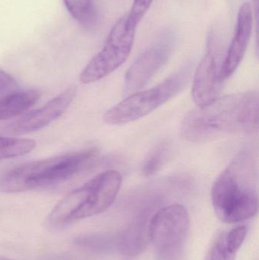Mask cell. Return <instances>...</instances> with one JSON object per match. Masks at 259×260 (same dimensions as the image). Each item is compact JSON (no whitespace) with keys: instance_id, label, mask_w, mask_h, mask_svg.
<instances>
[{"instance_id":"6da1fadb","label":"cell","mask_w":259,"mask_h":260,"mask_svg":"<svg viewBox=\"0 0 259 260\" xmlns=\"http://www.w3.org/2000/svg\"><path fill=\"white\" fill-rule=\"evenodd\" d=\"M258 92L243 91L219 97L205 107H196L184 117L181 133L186 140L202 143L228 134L258 130Z\"/></svg>"},{"instance_id":"7a4b0ae2","label":"cell","mask_w":259,"mask_h":260,"mask_svg":"<svg viewBox=\"0 0 259 260\" xmlns=\"http://www.w3.org/2000/svg\"><path fill=\"white\" fill-rule=\"evenodd\" d=\"M258 182L256 156L250 148H244L213 184L211 200L219 219L232 224L255 216L258 209Z\"/></svg>"},{"instance_id":"3957f363","label":"cell","mask_w":259,"mask_h":260,"mask_svg":"<svg viewBox=\"0 0 259 260\" xmlns=\"http://www.w3.org/2000/svg\"><path fill=\"white\" fill-rule=\"evenodd\" d=\"M97 154L91 148L24 164L0 178V192L15 193L63 183L86 168Z\"/></svg>"},{"instance_id":"277c9868","label":"cell","mask_w":259,"mask_h":260,"mask_svg":"<svg viewBox=\"0 0 259 260\" xmlns=\"http://www.w3.org/2000/svg\"><path fill=\"white\" fill-rule=\"evenodd\" d=\"M122 175L114 170L97 174L65 196L50 212L48 224L62 229L105 212L114 203L121 187Z\"/></svg>"},{"instance_id":"5b68a950","label":"cell","mask_w":259,"mask_h":260,"mask_svg":"<svg viewBox=\"0 0 259 260\" xmlns=\"http://www.w3.org/2000/svg\"><path fill=\"white\" fill-rule=\"evenodd\" d=\"M189 77L190 69L185 68L153 88L129 94L104 113L103 121L122 125L145 117L176 95L185 87Z\"/></svg>"},{"instance_id":"8992f818","label":"cell","mask_w":259,"mask_h":260,"mask_svg":"<svg viewBox=\"0 0 259 260\" xmlns=\"http://www.w3.org/2000/svg\"><path fill=\"white\" fill-rule=\"evenodd\" d=\"M136 27L127 13L121 17L109 31L102 50L82 70L81 82L88 85L98 82L121 67L132 51Z\"/></svg>"},{"instance_id":"52a82bcc","label":"cell","mask_w":259,"mask_h":260,"mask_svg":"<svg viewBox=\"0 0 259 260\" xmlns=\"http://www.w3.org/2000/svg\"><path fill=\"white\" fill-rule=\"evenodd\" d=\"M190 224V215L182 205L166 206L154 215L149 238L158 260L182 259Z\"/></svg>"},{"instance_id":"ba28073f","label":"cell","mask_w":259,"mask_h":260,"mask_svg":"<svg viewBox=\"0 0 259 260\" xmlns=\"http://www.w3.org/2000/svg\"><path fill=\"white\" fill-rule=\"evenodd\" d=\"M173 46V35L167 33L162 35L158 42L141 53L130 66L125 76L123 86L125 94L129 95L139 91L145 86L168 60Z\"/></svg>"},{"instance_id":"9c48e42d","label":"cell","mask_w":259,"mask_h":260,"mask_svg":"<svg viewBox=\"0 0 259 260\" xmlns=\"http://www.w3.org/2000/svg\"><path fill=\"white\" fill-rule=\"evenodd\" d=\"M220 67L215 47L211 40L208 50L195 73L192 96L196 107L206 106L218 99L223 85L220 79Z\"/></svg>"},{"instance_id":"30bf717a","label":"cell","mask_w":259,"mask_h":260,"mask_svg":"<svg viewBox=\"0 0 259 260\" xmlns=\"http://www.w3.org/2000/svg\"><path fill=\"white\" fill-rule=\"evenodd\" d=\"M77 94L75 85L53 98L45 105L26 114L10 126L15 135H25L44 129L57 120L69 108Z\"/></svg>"},{"instance_id":"8fae6325","label":"cell","mask_w":259,"mask_h":260,"mask_svg":"<svg viewBox=\"0 0 259 260\" xmlns=\"http://www.w3.org/2000/svg\"><path fill=\"white\" fill-rule=\"evenodd\" d=\"M252 27V6L249 3H244L239 10L235 34L220 67V79L222 82L231 77L241 63L250 41Z\"/></svg>"},{"instance_id":"7c38bea8","label":"cell","mask_w":259,"mask_h":260,"mask_svg":"<svg viewBox=\"0 0 259 260\" xmlns=\"http://www.w3.org/2000/svg\"><path fill=\"white\" fill-rule=\"evenodd\" d=\"M39 90L16 91L0 99V120H10L18 117L31 108L39 100Z\"/></svg>"},{"instance_id":"4fadbf2b","label":"cell","mask_w":259,"mask_h":260,"mask_svg":"<svg viewBox=\"0 0 259 260\" xmlns=\"http://www.w3.org/2000/svg\"><path fill=\"white\" fill-rule=\"evenodd\" d=\"M36 145V141L32 139L0 137V160L28 154Z\"/></svg>"},{"instance_id":"5bb4252c","label":"cell","mask_w":259,"mask_h":260,"mask_svg":"<svg viewBox=\"0 0 259 260\" xmlns=\"http://www.w3.org/2000/svg\"><path fill=\"white\" fill-rule=\"evenodd\" d=\"M171 144L170 141L163 140L151 150L141 166V173L145 177H151L161 169L170 155Z\"/></svg>"},{"instance_id":"9a60e30c","label":"cell","mask_w":259,"mask_h":260,"mask_svg":"<svg viewBox=\"0 0 259 260\" xmlns=\"http://www.w3.org/2000/svg\"><path fill=\"white\" fill-rule=\"evenodd\" d=\"M64 4L70 15L79 24L89 27L97 18L93 0H63Z\"/></svg>"},{"instance_id":"2e32d148","label":"cell","mask_w":259,"mask_h":260,"mask_svg":"<svg viewBox=\"0 0 259 260\" xmlns=\"http://www.w3.org/2000/svg\"><path fill=\"white\" fill-rule=\"evenodd\" d=\"M236 253L228 247L224 233L216 238L205 260H235Z\"/></svg>"},{"instance_id":"e0dca14e","label":"cell","mask_w":259,"mask_h":260,"mask_svg":"<svg viewBox=\"0 0 259 260\" xmlns=\"http://www.w3.org/2000/svg\"><path fill=\"white\" fill-rule=\"evenodd\" d=\"M247 235V229L246 226H238L232 229L231 232L225 233V241L228 247L232 251L237 253Z\"/></svg>"},{"instance_id":"ac0fdd59","label":"cell","mask_w":259,"mask_h":260,"mask_svg":"<svg viewBox=\"0 0 259 260\" xmlns=\"http://www.w3.org/2000/svg\"><path fill=\"white\" fill-rule=\"evenodd\" d=\"M154 0H133L132 9L128 12V17L131 22L135 26H138L140 21L150 9Z\"/></svg>"},{"instance_id":"d6986e66","label":"cell","mask_w":259,"mask_h":260,"mask_svg":"<svg viewBox=\"0 0 259 260\" xmlns=\"http://www.w3.org/2000/svg\"><path fill=\"white\" fill-rule=\"evenodd\" d=\"M18 90L17 81L11 75L0 70V95L6 96L16 92Z\"/></svg>"},{"instance_id":"ffe728a7","label":"cell","mask_w":259,"mask_h":260,"mask_svg":"<svg viewBox=\"0 0 259 260\" xmlns=\"http://www.w3.org/2000/svg\"><path fill=\"white\" fill-rule=\"evenodd\" d=\"M0 260H14V259H9V258L0 257Z\"/></svg>"}]
</instances>
